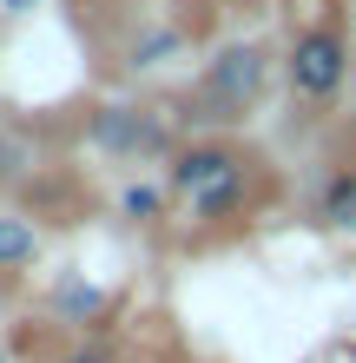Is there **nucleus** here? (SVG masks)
I'll use <instances>...</instances> for the list:
<instances>
[{"label":"nucleus","instance_id":"nucleus-10","mask_svg":"<svg viewBox=\"0 0 356 363\" xmlns=\"http://www.w3.org/2000/svg\"><path fill=\"white\" fill-rule=\"evenodd\" d=\"M159 211H165V191L159 185H132V191H125V218H132V225H152Z\"/></svg>","mask_w":356,"mask_h":363},{"label":"nucleus","instance_id":"nucleus-8","mask_svg":"<svg viewBox=\"0 0 356 363\" xmlns=\"http://www.w3.org/2000/svg\"><path fill=\"white\" fill-rule=\"evenodd\" d=\"M172 53H185V33L178 27H145L132 47H125V67H165Z\"/></svg>","mask_w":356,"mask_h":363},{"label":"nucleus","instance_id":"nucleus-6","mask_svg":"<svg viewBox=\"0 0 356 363\" xmlns=\"http://www.w3.org/2000/svg\"><path fill=\"white\" fill-rule=\"evenodd\" d=\"M317 225L356 231V165H337V172L317 185Z\"/></svg>","mask_w":356,"mask_h":363},{"label":"nucleus","instance_id":"nucleus-11","mask_svg":"<svg viewBox=\"0 0 356 363\" xmlns=\"http://www.w3.org/2000/svg\"><path fill=\"white\" fill-rule=\"evenodd\" d=\"M59 363H119L106 344H73V350H59Z\"/></svg>","mask_w":356,"mask_h":363},{"label":"nucleus","instance_id":"nucleus-5","mask_svg":"<svg viewBox=\"0 0 356 363\" xmlns=\"http://www.w3.org/2000/svg\"><path fill=\"white\" fill-rule=\"evenodd\" d=\"M93 139L113 145V152H145V145H165V133L152 125V113H139V106H99Z\"/></svg>","mask_w":356,"mask_h":363},{"label":"nucleus","instance_id":"nucleus-12","mask_svg":"<svg viewBox=\"0 0 356 363\" xmlns=\"http://www.w3.org/2000/svg\"><path fill=\"white\" fill-rule=\"evenodd\" d=\"M152 7H192V0H152Z\"/></svg>","mask_w":356,"mask_h":363},{"label":"nucleus","instance_id":"nucleus-2","mask_svg":"<svg viewBox=\"0 0 356 363\" xmlns=\"http://www.w3.org/2000/svg\"><path fill=\"white\" fill-rule=\"evenodd\" d=\"M284 79H290V93H297V106H310V113L337 106L343 79H350V40H343V27H330V20L304 27L297 40H290V53H284Z\"/></svg>","mask_w":356,"mask_h":363},{"label":"nucleus","instance_id":"nucleus-1","mask_svg":"<svg viewBox=\"0 0 356 363\" xmlns=\"http://www.w3.org/2000/svg\"><path fill=\"white\" fill-rule=\"evenodd\" d=\"M270 86V47H258V40H231V47H218L212 60H205L198 73V93H192V119L205 125V133H231V125H244L251 113H258V99Z\"/></svg>","mask_w":356,"mask_h":363},{"label":"nucleus","instance_id":"nucleus-13","mask_svg":"<svg viewBox=\"0 0 356 363\" xmlns=\"http://www.w3.org/2000/svg\"><path fill=\"white\" fill-rule=\"evenodd\" d=\"M0 7H13V13H20V7H33V0H0Z\"/></svg>","mask_w":356,"mask_h":363},{"label":"nucleus","instance_id":"nucleus-3","mask_svg":"<svg viewBox=\"0 0 356 363\" xmlns=\"http://www.w3.org/2000/svg\"><path fill=\"white\" fill-rule=\"evenodd\" d=\"M238 159H244V145H238V139H224V133L185 139V145H172V172H165V185H172L178 199H198V191H205V185H218Z\"/></svg>","mask_w":356,"mask_h":363},{"label":"nucleus","instance_id":"nucleus-14","mask_svg":"<svg viewBox=\"0 0 356 363\" xmlns=\"http://www.w3.org/2000/svg\"><path fill=\"white\" fill-rule=\"evenodd\" d=\"M0 363H7V350H0Z\"/></svg>","mask_w":356,"mask_h":363},{"label":"nucleus","instance_id":"nucleus-4","mask_svg":"<svg viewBox=\"0 0 356 363\" xmlns=\"http://www.w3.org/2000/svg\"><path fill=\"white\" fill-rule=\"evenodd\" d=\"M258 165H264L258 152H244L218 185H205L198 199H185V205H192V218L198 225H231V218H244V211L258 205V191H264V172H258Z\"/></svg>","mask_w":356,"mask_h":363},{"label":"nucleus","instance_id":"nucleus-9","mask_svg":"<svg viewBox=\"0 0 356 363\" xmlns=\"http://www.w3.org/2000/svg\"><path fill=\"white\" fill-rule=\"evenodd\" d=\"M27 165H33V152H27V139H20V133H7V125H0V185H13V179H27Z\"/></svg>","mask_w":356,"mask_h":363},{"label":"nucleus","instance_id":"nucleus-7","mask_svg":"<svg viewBox=\"0 0 356 363\" xmlns=\"http://www.w3.org/2000/svg\"><path fill=\"white\" fill-rule=\"evenodd\" d=\"M40 258V231L27 211H0V271H27Z\"/></svg>","mask_w":356,"mask_h":363}]
</instances>
